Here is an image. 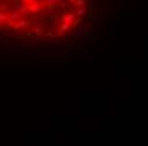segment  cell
Here are the masks:
<instances>
[{
    "label": "cell",
    "mask_w": 148,
    "mask_h": 146,
    "mask_svg": "<svg viewBox=\"0 0 148 146\" xmlns=\"http://www.w3.org/2000/svg\"><path fill=\"white\" fill-rule=\"evenodd\" d=\"M99 0H0V34L21 41H72L95 20Z\"/></svg>",
    "instance_id": "cell-1"
}]
</instances>
